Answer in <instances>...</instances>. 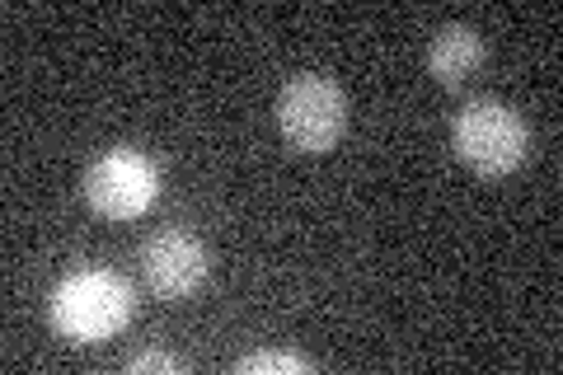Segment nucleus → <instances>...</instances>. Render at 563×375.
<instances>
[{
	"label": "nucleus",
	"mask_w": 563,
	"mask_h": 375,
	"mask_svg": "<svg viewBox=\"0 0 563 375\" xmlns=\"http://www.w3.org/2000/svg\"><path fill=\"white\" fill-rule=\"evenodd\" d=\"M141 267H146V282L155 291L179 300V296H192L207 282L211 258L198 240L184 235V230H161V235L146 244V254H141Z\"/></svg>",
	"instance_id": "obj_5"
},
{
	"label": "nucleus",
	"mask_w": 563,
	"mask_h": 375,
	"mask_svg": "<svg viewBox=\"0 0 563 375\" xmlns=\"http://www.w3.org/2000/svg\"><path fill=\"white\" fill-rule=\"evenodd\" d=\"M240 375H306L310 362L296 352H254V356H240Z\"/></svg>",
	"instance_id": "obj_7"
},
{
	"label": "nucleus",
	"mask_w": 563,
	"mask_h": 375,
	"mask_svg": "<svg viewBox=\"0 0 563 375\" xmlns=\"http://www.w3.org/2000/svg\"><path fill=\"white\" fill-rule=\"evenodd\" d=\"M451 136H455V155H461L470 169L488 174V178L512 174L526 159V146H531V132H526L521 113L507 109V103H498V99L465 103Z\"/></svg>",
	"instance_id": "obj_2"
},
{
	"label": "nucleus",
	"mask_w": 563,
	"mask_h": 375,
	"mask_svg": "<svg viewBox=\"0 0 563 375\" xmlns=\"http://www.w3.org/2000/svg\"><path fill=\"white\" fill-rule=\"evenodd\" d=\"M85 198L99 217L128 221L141 217L155 198V169L146 155L136 151H109L103 159H95L90 174H85Z\"/></svg>",
	"instance_id": "obj_4"
},
{
	"label": "nucleus",
	"mask_w": 563,
	"mask_h": 375,
	"mask_svg": "<svg viewBox=\"0 0 563 375\" xmlns=\"http://www.w3.org/2000/svg\"><path fill=\"white\" fill-rule=\"evenodd\" d=\"M347 122V99L343 89L333 85L320 70H306V76H291L277 95V128L291 141V151L320 155L333 141L343 136Z\"/></svg>",
	"instance_id": "obj_3"
},
{
	"label": "nucleus",
	"mask_w": 563,
	"mask_h": 375,
	"mask_svg": "<svg viewBox=\"0 0 563 375\" xmlns=\"http://www.w3.org/2000/svg\"><path fill=\"white\" fill-rule=\"evenodd\" d=\"M132 375H146V371H179V356H169V352H141L132 356Z\"/></svg>",
	"instance_id": "obj_8"
},
{
	"label": "nucleus",
	"mask_w": 563,
	"mask_h": 375,
	"mask_svg": "<svg viewBox=\"0 0 563 375\" xmlns=\"http://www.w3.org/2000/svg\"><path fill=\"white\" fill-rule=\"evenodd\" d=\"M484 62V38L470 24H446L428 47V70L442 85H465Z\"/></svg>",
	"instance_id": "obj_6"
},
{
	"label": "nucleus",
	"mask_w": 563,
	"mask_h": 375,
	"mask_svg": "<svg viewBox=\"0 0 563 375\" xmlns=\"http://www.w3.org/2000/svg\"><path fill=\"white\" fill-rule=\"evenodd\" d=\"M132 315V287L118 273H76L52 296V324L70 343H99L118 333Z\"/></svg>",
	"instance_id": "obj_1"
}]
</instances>
